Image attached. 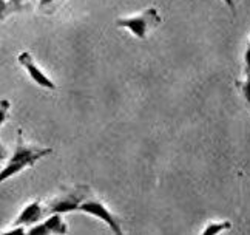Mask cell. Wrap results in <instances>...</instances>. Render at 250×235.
<instances>
[{
  "label": "cell",
  "mask_w": 250,
  "mask_h": 235,
  "mask_svg": "<svg viewBox=\"0 0 250 235\" xmlns=\"http://www.w3.org/2000/svg\"><path fill=\"white\" fill-rule=\"evenodd\" d=\"M17 59H19V64L25 68L26 73L30 74V77L37 85L42 88H48V90H56V84L41 70V67L36 64V61L30 53H21Z\"/></svg>",
  "instance_id": "5b68a950"
},
{
  "label": "cell",
  "mask_w": 250,
  "mask_h": 235,
  "mask_svg": "<svg viewBox=\"0 0 250 235\" xmlns=\"http://www.w3.org/2000/svg\"><path fill=\"white\" fill-rule=\"evenodd\" d=\"M43 208L41 206L39 201H33L30 204H26L23 211L19 213V217L16 218L14 224H21V226H31L34 223H39L43 217Z\"/></svg>",
  "instance_id": "8992f818"
},
{
  "label": "cell",
  "mask_w": 250,
  "mask_h": 235,
  "mask_svg": "<svg viewBox=\"0 0 250 235\" xmlns=\"http://www.w3.org/2000/svg\"><path fill=\"white\" fill-rule=\"evenodd\" d=\"M54 0H41V6H45V5H50V3H53Z\"/></svg>",
  "instance_id": "5bb4252c"
},
{
  "label": "cell",
  "mask_w": 250,
  "mask_h": 235,
  "mask_svg": "<svg viewBox=\"0 0 250 235\" xmlns=\"http://www.w3.org/2000/svg\"><path fill=\"white\" fill-rule=\"evenodd\" d=\"M229 229H232V223L224 220V221H211L208 223L207 226L204 228L203 234L206 235H215V234H219V232H224V231H229Z\"/></svg>",
  "instance_id": "ba28073f"
},
{
  "label": "cell",
  "mask_w": 250,
  "mask_h": 235,
  "mask_svg": "<svg viewBox=\"0 0 250 235\" xmlns=\"http://www.w3.org/2000/svg\"><path fill=\"white\" fill-rule=\"evenodd\" d=\"M43 223L48 228V231H50V234H66V231H68L66 224L63 223L62 213L53 212V213H50V217H48Z\"/></svg>",
  "instance_id": "52a82bcc"
},
{
  "label": "cell",
  "mask_w": 250,
  "mask_h": 235,
  "mask_svg": "<svg viewBox=\"0 0 250 235\" xmlns=\"http://www.w3.org/2000/svg\"><path fill=\"white\" fill-rule=\"evenodd\" d=\"M2 11H8V5H6L5 0H0V19H3Z\"/></svg>",
  "instance_id": "7c38bea8"
},
{
  "label": "cell",
  "mask_w": 250,
  "mask_h": 235,
  "mask_svg": "<svg viewBox=\"0 0 250 235\" xmlns=\"http://www.w3.org/2000/svg\"><path fill=\"white\" fill-rule=\"evenodd\" d=\"M78 211H79V212H83V213H88V215H93V217L102 220L114 234H122V228H121V224H119L118 218L114 217V215L110 212V209H108L107 206H105L102 201L86 197V198L79 204Z\"/></svg>",
  "instance_id": "3957f363"
},
{
  "label": "cell",
  "mask_w": 250,
  "mask_h": 235,
  "mask_svg": "<svg viewBox=\"0 0 250 235\" xmlns=\"http://www.w3.org/2000/svg\"><path fill=\"white\" fill-rule=\"evenodd\" d=\"M161 24V16L155 8H148L146 11H142L138 16H130V17H122L116 21V26L119 28H127L128 31L139 39H144L148 31Z\"/></svg>",
  "instance_id": "7a4b0ae2"
},
{
  "label": "cell",
  "mask_w": 250,
  "mask_h": 235,
  "mask_svg": "<svg viewBox=\"0 0 250 235\" xmlns=\"http://www.w3.org/2000/svg\"><path fill=\"white\" fill-rule=\"evenodd\" d=\"M235 85L238 87V90L241 92L247 105L250 107V70H244V79L236 81Z\"/></svg>",
  "instance_id": "9c48e42d"
},
{
  "label": "cell",
  "mask_w": 250,
  "mask_h": 235,
  "mask_svg": "<svg viewBox=\"0 0 250 235\" xmlns=\"http://www.w3.org/2000/svg\"><path fill=\"white\" fill-rule=\"evenodd\" d=\"M224 3L232 9V11L235 13V9H236V5H235V0H224Z\"/></svg>",
  "instance_id": "4fadbf2b"
},
{
  "label": "cell",
  "mask_w": 250,
  "mask_h": 235,
  "mask_svg": "<svg viewBox=\"0 0 250 235\" xmlns=\"http://www.w3.org/2000/svg\"><path fill=\"white\" fill-rule=\"evenodd\" d=\"M26 234H39V235H43V234H50V231H48V228L45 226V223H34L31 224L30 228H28Z\"/></svg>",
  "instance_id": "30bf717a"
},
{
  "label": "cell",
  "mask_w": 250,
  "mask_h": 235,
  "mask_svg": "<svg viewBox=\"0 0 250 235\" xmlns=\"http://www.w3.org/2000/svg\"><path fill=\"white\" fill-rule=\"evenodd\" d=\"M88 190L86 188H78L71 190L70 193H65L62 197H57L56 200H53L50 204L46 206V212L48 213H66V212H73V211H78L79 204L86 198L85 192Z\"/></svg>",
  "instance_id": "277c9868"
},
{
  "label": "cell",
  "mask_w": 250,
  "mask_h": 235,
  "mask_svg": "<svg viewBox=\"0 0 250 235\" xmlns=\"http://www.w3.org/2000/svg\"><path fill=\"white\" fill-rule=\"evenodd\" d=\"M50 153H51V149H39V147L26 145L22 138V132L19 130L16 150L11 158L8 160V163L5 164V167L0 170V184L6 181L8 178H11V176L17 175L19 172H22L23 169L36 164V161H39L41 158H43V156Z\"/></svg>",
  "instance_id": "6da1fadb"
},
{
  "label": "cell",
  "mask_w": 250,
  "mask_h": 235,
  "mask_svg": "<svg viewBox=\"0 0 250 235\" xmlns=\"http://www.w3.org/2000/svg\"><path fill=\"white\" fill-rule=\"evenodd\" d=\"M9 2H11V5H14V6H19L23 2V0H9Z\"/></svg>",
  "instance_id": "9a60e30c"
},
{
  "label": "cell",
  "mask_w": 250,
  "mask_h": 235,
  "mask_svg": "<svg viewBox=\"0 0 250 235\" xmlns=\"http://www.w3.org/2000/svg\"><path fill=\"white\" fill-rule=\"evenodd\" d=\"M5 149H3V147L2 145H0V158H5Z\"/></svg>",
  "instance_id": "2e32d148"
},
{
  "label": "cell",
  "mask_w": 250,
  "mask_h": 235,
  "mask_svg": "<svg viewBox=\"0 0 250 235\" xmlns=\"http://www.w3.org/2000/svg\"><path fill=\"white\" fill-rule=\"evenodd\" d=\"M9 109H11V104H9L8 99H2V101H0V127H2V124L5 122Z\"/></svg>",
  "instance_id": "8fae6325"
}]
</instances>
